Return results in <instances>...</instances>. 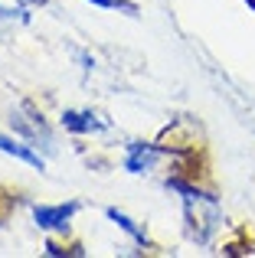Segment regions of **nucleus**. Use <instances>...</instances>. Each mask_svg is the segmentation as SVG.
Returning <instances> with one entry per match:
<instances>
[{
    "instance_id": "nucleus-6",
    "label": "nucleus",
    "mask_w": 255,
    "mask_h": 258,
    "mask_svg": "<svg viewBox=\"0 0 255 258\" xmlns=\"http://www.w3.org/2000/svg\"><path fill=\"white\" fill-rule=\"evenodd\" d=\"M95 7H105V10H124L131 13V17H138V7L131 4V0H92Z\"/></svg>"
},
{
    "instance_id": "nucleus-5",
    "label": "nucleus",
    "mask_w": 255,
    "mask_h": 258,
    "mask_svg": "<svg viewBox=\"0 0 255 258\" xmlns=\"http://www.w3.org/2000/svg\"><path fill=\"white\" fill-rule=\"evenodd\" d=\"M108 219H115V222H118V226H121V229H124V232H128V235H134V239H138V242H141V245H147V235H144V229H138V226H134V222H131V219H128V216H124V213H118V209H115V206H108Z\"/></svg>"
},
{
    "instance_id": "nucleus-7",
    "label": "nucleus",
    "mask_w": 255,
    "mask_h": 258,
    "mask_svg": "<svg viewBox=\"0 0 255 258\" xmlns=\"http://www.w3.org/2000/svg\"><path fill=\"white\" fill-rule=\"evenodd\" d=\"M26 4H43V0H26Z\"/></svg>"
},
{
    "instance_id": "nucleus-1",
    "label": "nucleus",
    "mask_w": 255,
    "mask_h": 258,
    "mask_svg": "<svg viewBox=\"0 0 255 258\" xmlns=\"http://www.w3.org/2000/svg\"><path fill=\"white\" fill-rule=\"evenodd\" d=\"M79 213V203H62V206H36L33 219L39 229H66L69 219Z\"/></svg>"
},
{
    "instance_id": "nucleus-4",
    "label": "nucleus",
    "mask_w": 255,
    "mask_h": 258,
    "mask_svg": "<svg viewBox=\"0 0 255 258\" xmlns=\"http://www.w3.org/2000/svg\"><path fill=\"white\" fill-rule=\"evenodd\" d=\"M0 151H4V154H13V157H20V160H26V164L36 167V170H43V167H46V160L39 157V154H33L30 147H23V144H17V141L4 138V134H0Z\"/></svg>"
},
{
    "instance_id": "nucleus-3",
    "label": "nucleus",
    "mask_w": 255,
    "mask_h": 258,
    "mask_svg": "<svg viewBox=\"0 0 255 258\" xmlns=\"http://www.w3.org/2000/svg\"><path fill=\"white\" fill-rule=\"evenodd\" d=\"M62 124L69 127V131H76V134H89V131H102L105 121H95L89 111H66Z\"/></svg>"
},
{
    "instance_id": "nucleus-2",
    "label": "nucleus",
    "mask_w": 255,
    "mask_h": 258,
    "mask_svg": "<svg viewBox=\"0 0 255 258\" xmlns=\"http://www.w3.org/2000/svg\"><path fill=\"white\" fill-rule=\"evenodd\" d=\"M157 147H151V144H128V160H124V167L131 173H141V170H147V160L151 157H157Z\"/></svg>"
}]
</instances>
